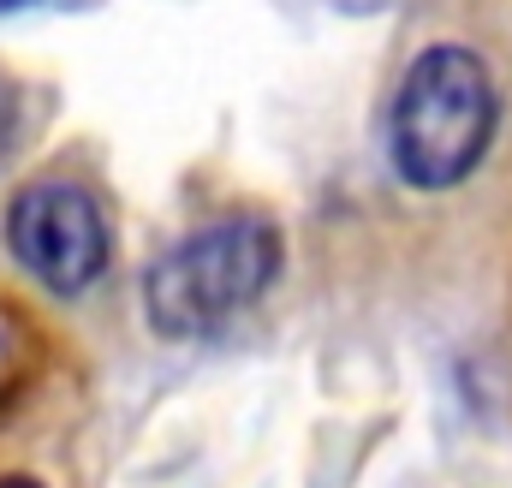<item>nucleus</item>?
<instances>
[{"mask_svg":"<svg viewBox=\"0 0 512 488\" xmlns=\"http://www.w3.org/2000/svg\"><path fill=\"white\" fill-rule=\"evenodd\" d=\"M501 96L471 48H429L393 96V167L417 191H447L477 173L495 143Z\"/></svg>","mask_w":512,"mask_h":488,"instance_id":"1","label":"nucleus"},{"mask_svg":"<svg viewBox=\"0 0 512 488\" xmlns=\"http://www.w3.org/2000/svg\"><path fill=\"white\" fill-rule=\"evenodd\" d=\"M280 274V233L256 215H227L173 244L149 280H143V310L149 328L167 340H197L245 316Z\"/></svg>","mask_w":512,"mask_h":488,"instance_id":"2","label":"nucleus"},{"mask_svg":"<svg viewBox=\"0 0 512 488\" xmlns=\"http://www.w3.org/2000/svg\"><path fill=\"white\" fill-rule=\"evenodd\" d=\"M6 244L48 292H84L90 280H102L114 256L102 203L72 179L24 185L6 209Z\"/></svg>","mask_w":512,"mask_h":488,"instance_id":"3","label":"nucleus"},{"mask_svg":"<svg viewBox=\"0 0 512 488\" xmlns=\"http://www.w3.org/2000/svg\"><path fill=\"white\" fill-rule=\"evenodd\" d=\"M24 375H30V334L12 310H0V405L24 387Z\"/></svg>","mask_w":512,"mask_h":488,"instance_id":"4","label":"nucleus"},{"mask_svg":"<svg viewBox=\"0 0 512 488\" xmlns=\"http://www.w3.org/2000/svg\"><path fill=\"white\" fill-rule=\"evenodd\" d=\"M18 120H24V114H18V84L0 78V161H6V149L18 143Z\"/></svg>","mask_w":512,"mask_h":488,"instance_id":"5","label":"nucleus"},{"mask_svg":"<svg viewBox=\"0 0 512 488\" xmlns=\"http://www.w3.org/2000/svg\"><path fill=\"white\" fill-rule=\"evenodd\" d=\"M0 488H42V483H30V477H0Z\"/></svg>","mask_w":512,"mask_h":488,"instance_id":"6","label":"nucleus"},{"mask_svg":"<svg viewBox=\"0 0 512 488\" xmlns=\"http://www.w3.org/2000/svg\"><path fill=\"white\" fill-rule=\"evenodd\" d=\"M12 6H30V0H0V12H12Z\"/></svg>","mask_w":512,"mask_h":488,"instance_id":"7","label":"nucleus"}]
</instances>
